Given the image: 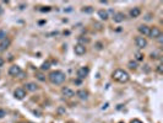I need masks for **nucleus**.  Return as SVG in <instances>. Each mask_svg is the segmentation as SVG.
Returning a JSON list of instances; mask_svg holds the SVG:
<instances>
[{"label":"nucleus","mask_w":163,"mask_h":123,"mask_svg":"<svg viewBox=\"0 0 163 123\" xmlns=\"http://www.w3.org/2000/svg\"><path fill=\"white\" fill-rule=\"evenodd\" d=\"M130 123H142V122H141L140 120H132Z\"/></svg>","instance_id":"7c9ffc66"},{"label":"nucleus","mask_w":163,"mask_h":123,"mask_svg":"<svg viewBox=\"0 0 163 123\" xmlns=\"http://www.w3.org/2000/svg\"><path fill=\"white\" fill-rule=\"evenodd\" d=\"M62 94H63V96L66 97V99H71V97L75 96V91L73 89L68 88V86H64V88L62 89Z\"/></svg>","instance_id":"6e6552de"},{"label":"nucleus","mask_w":163,"mask_h":123,"mask_svg":"<svg viewBox=\"0 0 163 123\" xmlns=\"http://www.w3.org/2000/svg\"><path fill=\"white\" fill-rule=\"evenodd\" d=\"M98 16H99L101 20H104L105 21V20H108V17H109V12L107 11V10H103V9L98 10Z\"/></svg>","instance_id":"dca6fc26"},{"label":"nucleus","mask_w":163,"mask_h":123,"mask_svg":"<svg viewBox=\"0 0 163 123\" xmlns=\"http://www.w3.org/2000/svg\"><path fill=\"white\" fill-rule=\"evenodd\" d=\"M90 42V38H87V37H80L79 38V44H82V46H85V44H87Z\"/></svg>","instance_id":"a211bd4d"},{"label":"nucleus","mask_w":163,"mask_h":123,"mask_svg":"<svg viewBox=\"0 0 163 123\" xmlns=\"http://www.w3.org/2000/svg\"><path fill=\"white\" fill-rule=\"evenodd\" d=\"M135 44L139 49H144L147 47V39L145 37H142V36H137L135 38Z\"/></svg>","instance_id":"7ed1b4c3"},{"label":"nucleus","mask_w":163,"mask_h":123,"mask_svg":"<svg viewBox=\"0 0 163 123\" xmlns=\"http://www.w3.org/2000/svg\"><path fill=\"white\" fill-rule=\"evenodd\" d=\"M21 73H22L21 66H18V65H12V66H10V68H9V74L11 76H15V78L18 76Z\"/></svg>","instance_id":"39448f33"},{"label":"nucleus","mask_w":163,"mask_h":123,"mask_svg":"<svg viewBox=\"0 0 163 123\" xmlns=\"http://www.w3.org/2000/svg\"><path fill=\"white\" fill-rule=\"evenodd\" d=\"M151 17H152V14H147V15H146V17H145V20H146V21H150Z\"/></svg>","instance_id":"c85d7f7f"},{"label":"nucleus","mask_w":163,"mask_h":123,"mask_svg":"<svg viewBox=\"0 0 163 123\" xmlns=\"http://www.w3.org/2000/svg\"><path fill=\"white\" fill-rule=\"evenodd\" d=\"M3 14H4V8H3V6H0V16H1Z\"/></svg>","instance_id":"2f4dec72"},{"label":"nucleus","mask_w":163,"mask_h":123,"mask_svg":"<svg viewBox=\"0 0 163 123\" xmlns=\"http://www.w3.org/2000/svg\"><path fill=\"white\" fill-rule=\"evenodd\" d=\"M3 65H4V59L0 58V66H3Z\"/></svg>","instance_id":"473e14b6"},{"label":"nucleus","mask_w":163,"mask_h":123,"mask_svg":"<svg viewBox=\"0 0 163 123\" xmlns=\"http://www.w3.org/2000/svg\"><path fill=\"white\" fill-rule=\"evenodd\" d=\"M25 89L29 92H34V91L38 90V85L36 83H27L26 85H25Z\"/></svg>","instance_id":"2eb2a0df"},{"label":"nucleus","mask_w":163,"mask_h":123,"mask_svg":"<svg viewBox=\"0 0 163 123\" xmlns=\"http://www.w3.org/2000/svg\"><path fill=\"white\" fill-rule=\"evenodd\" d=\"M144 66H145V68H142V70H144L145 73H150V70H151V69H150V65L146 64V65H144Z\"/></svg>","instance_id":"cd10ccee"},{"label":"nucleus","mask_w":163,"mask_h":123,"mask_svg":"<svg viewBox=\"0 0 163 123\" xmlns=\"http://www.w3.org/2000/svg\"><path fill=\"white\" fill-rule=\"evenodd\" d=\"M76 96H77L80 100L86 101V100H88V96H90V94H88V91H87V90L81 89V90H79L77 92H76Z\"/></svg>","instance_id":"9b49d317"},{"label":"nucleus","mask_w":163,"mask_h":123,"mask_svg":"<svg viewBox=\"0 0 163 123\" xmlns=\"http://www.w3.org/2000/svg\"><path fill=\"white\" fill-rule=\"evenodd\" d=\"M21 123H23V122H21Z\"/></svg>","instance_id":"c9c22d12"},{"label":"nucleus","mask_w":163,"mask_h":123,"mask_svg":"<svg viewBox=\"0 0 163 123\" xmlns=\"http://www.w3.org/2000/svg\"><path fill=\"white\" fill-rule=\"evenodd\" d=\"M157 71H158V74H162V73H163V65H162V64L157 65Z\"/></svg>","instance_id":"a878e982"},{"label":"nucleus","mask_w":163,"mask_h":123,"mask_svg":"<svg viewBox=\"0 0 163 123\" xmlns=\"http://www.w3.org/2000/svg\"><path fill=\"white\" fill-rule=\"evenodd\" d=\"M112 78H113V80L118 81V83L124 84V83H128L129 81L130 75L128 71H125L123 69H116V70H114V73L112 74Z\"/></svg>","instance_id":"f03ea898"},{"label":"nucleus","mask_w":163,"mask_h":123,"mask_svg":"<svg viewBox=\"0 0 163 123\" xmlns=\"http://www.w3.org/2000/svg\"><path fill=\"white\" fill-rule=\"evenodd\" d=\"M113 20H114V22L116 23H120V22H123L124 20H125V14L124 12H115L114 14V16H113Z\"/></svg>","instance_id":"ddd939ff"},{"label":"nucleus","mask_w":163,"mask_h":123,"mask_svg":"<svg viewBox=\"0 0 163 123\" xmlns=\"http://www.w3.org/2000/svg\"><path fill=\"white\" fill-rule=\"evenodd\" d=\"M157 55H158V53H157V52H153V53H151V54H150V57H151V59H157V58H158Z\"/></svg>","instance_id":"bb28decb"},{"label":"nucleus","mask_w":163,"mask_h":123,"mask_svg":"<svg viewBox=\"0 0 163 123\" xmlns=\"http://www.w3.org/2000/svg\"><path fill=\"white\" fill-rule=\"evenodd\" d=\"M36 79H38L39 81H45V76L42 73H36Z\"/></svg>","instance_id":"aec40b11"},{"label":"nucleus","mask_w":163,"mask_h":123,"mask_svg":"<svg viewBox=\"0 0 163 123\" xmlns=\"http://www.w3.org/2000/svg\"><path fill=\"white\" fill-rule=\"evenodd\" d=\"M137 30H139V32L142 35V37H149L150 36V30L151 27L150 26H147V25H140L139 27H137Z\"/></svg>","instance_id":"0eeeda50"},{"label":"nucleus","mask_w":163,"mask_h":123,"mask_svg":"<svg viewBox=\"0 0 163 123\" xmlns=\"http://www.w3.org/2000/svg\"><path fill=\"white\" fill-rule=\"evenodd\" d=\"M5 116H6V111H5V110H3V108H0V120H1V118H4Z\"/></svg>","instance_id":"b1692460"},{"label":"nucleus","mask_w":163,"mask_h":123,"mask_svg":"<svg viewBox=\"0 0 163 123\" xmlns=\"http://www.w3.org/2000/svg\"><path fill=\"white\" fill-rule=\"evenodd\" d=\"M48 79H49L50 83L54 84V85H62L66 79V75L62 70H54L48 75Z\"/></svg>","instance_id":"f257e3e1"},{"label":"nucleus","mask_w":163,"mask_h":123,"mask_svg":"<svg viewBox=\"0 0 163 123\" xmlns=\"http://www.w3.org/2000/svg\"><path fill=\"white\" fill-rule=\"evenodd\" d=\"M6 38V31L5 30H0V42H1L3 39Z\"/></svg>","instance_id":"4be33fe9"},{"label":"nucleus","mask_w":163,"mask_h":123,"mask_svg":"<svg viewBox=\"0 0 163 123\" xmlns=\"http://www.w3.org/2000/svg\"><path fill=\"white\" fill-rule=\"evenodd\" d=\"M10 44H11V39L10 38H5L3 39L1 42H0V52H4V50H6L9 47H10Z\"/></svg>","instance_id":"f8f14e48"},{"label":"nucleus","mask_w":163,"mask_h":123,"mask_svg":"<svg viewBox=\"0 0 163 123\" xmlns=\"http://www.w3.org/2000/svg\"><path fill=\"white\" fill-rule=\"evenodd\" d=\"M14 96H15V99H17V100H23L25 97H26V90L23 88H17L14 91Z\"/></svg>","instance_id":"20e7f679"},{"label":"nucleus","mask_w":163,"mask_h":123,"mask_svg":"<svg viewBox=\"0 0 163 123\" xmlns=\"http://www.w3.org/2000/svg\"><path fill=\"white\" fill-rule=\"evenodd\" d=\"M82 12H86V14L93 12V8H92V6H85V8L82 9Z\"/></svg>","instance_id":"412c9836"},{"label":"nucleus","mask_w":163,"mask_h":123,"mask_svg":"<svg viewBox=\"0 0 163 123\" xmlns=\"http://www.w3.org/2000/svg\"><path fill=\"white\" fill-rule=\"evenodd\" d=\"M58 113L59 115H65L66 113V110L63 108V107H59V108H58Z\"/></svg>","instance_id":"393cba45"},{"label":"nucleus","mask_w":163,"mask_h":123,"mask_svg":"<svg viewBox=\"0 0 163 123\" xmlns=\"http://www.w3.org/2000/svg\"><path fill=\"white\" fill-rule=\"evenodd\" d=\"M129 15H130V17H132V19H136V17H139L140 15H141V9H140L139 6H135V8H132V9L130 10Z\"/></svg>","instance_id":"4468645a"},{"label":"nucleus","mask_w":163,"mask_h":123,"mask_svg":"<svg viewBox=\"0 0 163 123\" xmlns=\"http://www.w3.org/2000/svg\"><path fill=\"white\" fill-rule=\"evenodd\" d=\"M96 48H97L98 50L102 49V43H96Z\"/></svg>","instance_id":"c756f323"},{"label":"nucleus","mask_w":163,"mask_h":123,"mask_svg":"<svg viewBox=\"0 0 163 123\" xmlns=\"http://www.w3.org/2000/svg\"><path fill=\"white\" fill-rule=\"evenodd\" d=\"M29 123H32V122H29Z\"/></svg>","instance_id":"f704fd0d"},{"label":"nucleus","mask_w":163,"mask_h":123,"mask_svg":"<svg viewBox=\"0 0 163 123\" xmlns=\"http://www.w3.org/2000/svg\"><path fill=\"white\" fill-rule=\"evenodd\" d=\"M162 36V32H161V30L158 27H151L150 30V36L149 37L151 38H153V39H157L158 37H161Z\"/></svg>","instance_id":"1a4fd4ad"},{"label":"nucleus","mask_w":163,"mask_h":123,"mask_svg":"<svg viewBox=\"0 0 163 123\" xmlns=\"http://www.w3.org/2000/svg\"><path fill=\"white\" fill-rule=\"evenodd\" d=\"M135 60H136V62L144 60V54L140 53V52H136V53H135Z\"/></svg>","instance_id":"6ab92c4d"},{"label":"nucleus","mask_w":163,"mask_h":123,"mask_svg":"<svg viewBox=\"0 0 163 123\" xmlns=\"http://www.w3.org/2000/svg\"><path fill=\"white\" fill-rule=\"evenodd\" d=\"M120 123H123V122H120Z\"/></svg>","instance_id":"72a5a7b5"},{"label":"nucleus","mask_w":163,"mask_h":123,"mask_svg":"<svg viewBox=\"0 0 163 123\" xmlns=\"http://www.w3.org/2000/svg\"><path fill=\"white\" fill-rule=\"evenodd\" d=\"M74 52L76 55H84L86 53V46H82V44H76L74 47Z\"/></svg>","instance_id":"9d476101"},{"label":"nucleus","mask_w":163,"mask_h":123,"mask_svg":"<svg viewBox=\"0 0 163 123\" xmlns=\"http://www.w3.org/2000/svg\"><path fill=\"white\" fill-rule=\"evenodd\" d=\"M50 68V64L48 63V62H45V63L42 64V66H40V70H48Z\"/></svg>","instance_id":"5701e85b"},{"label":"nucleus","mask_w":163,"mask_h":123,"mask_svg":"<svg viewBox=\"0 0 163 123\" xmlns=\"http://www.w3.org/2000/svg\"><path fill=\"white\" fill-rule=\"evenodd\" d=\"M128 66H129V69H131V70H136L137 69V62L136 60H130L128 63Z\"/></svg>","instance_id":"f3484780"},{"label":"nucleus","mask_w":163,"mask_h":123,"mask_svg":"<svg viewBox=\"0 0 163 123\" xmlns=\"http://www.w3.org/2000/svg\"><path fill=\"white\" fill-rule=\"evenodd\" d=\"M90 73V68L88 66H81V68L77 70V78L79 79H85L86 76Z\"/></svg>","instance_id":"423d86ee"}]
</instances>
